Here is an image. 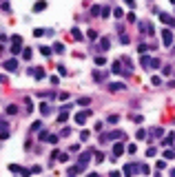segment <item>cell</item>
Masks as SVG:
<instances>
[{
	"label": "cell",
	"mask_w": 175,
	"mask_h": 177,
	"mask_svg": "<svg viewBox=\"0 0 175 177\" xmlns=\"http://www.w3.org/2000/svg\"><path fill=\"white\" fill-rule=\"evenodd\" d=\"M2 69H5V71H18V60H16V58L5 60V62H2Z\"/></svg>",
	"instance_id": "obj_6"
},
{
	"label": "cell",
	"mask_w": 175,
	"mask_h": 177,
	"mask_svg": "<svg viewBox=\"0 0 175 177\" xmlns=\"http://www.w3.org/2000/svg\"><path fill=\"white\" fill-rule=\"evenodd\" d=\"M111 16V7H102V18H109Z\"/></svg>",
	"instance_id": "obj_29"
},
{
	"label": "cell",
	"mask_w": 175,
	"mask_h": 177,
	"mask_svg": "<svg viewBox=\"0 0 175 177\" xmlns=\"http://www.w3.org/2000/svg\"><path fill=\"white\" fill-rule=\"evenodd\" d=\"M53 51H55V53H64V44L55 42V44H53Z\"/></svg>",
	"instance_id": "obj_21"
},
{
	"label": "cell",
	"mask_w": 175,
	"mask_h": 177,
	"mask_svg": "<svg viewBox=\"0 0 175 177\" xmlns=\"http://www.w3.org/2000/svg\"><path fill=\"white\" fill-rule=\"evenodd\" d=\"M49 135H51L49 131H40V133H38V140H40V142H47V140H49Z\"/></svg>",
	"instance_id": "obj_17"
},
{
	"label": "cell",
	"mask_w": 175,
	"mask_h": 177,
	"mask_svg": "<svg viewBox=\"0 0 175 177\" xmlns=\"http://www.w3.org/2000/svg\"><path fill=\"white\" fill-rule=\"evenodd\" d=\"M51 111H53V106H51V104H47V102L40 104V113H42V115H51Z\"/></svg>",
	"instance_id": "obj_13"
},
{
	"label": "cell",
	"mask_w": 175,
	"mask_h": 177,
	"mask_svg": "<svg viewBox=\"0 0 175 177\" xmlns=\"http://www.w3.org/2000/svg\"><path fill=\"white\" fill-rule=\"evenodd\" d=\"M135 137H137V140H144V137H146V133L142 131V128H137V133H135Z\"/></svg>",
	"instance_id": "obj_36"
},
{
	"label": "cell",
	"mask_w": 175,
	"mask_h": 177,
	"mask_svg": "<svg viewBox=\"0 0 175 177\" xmlns=\"http://www.w3.org/2000/svg\"><path fill=\"white\" fill-rule=\"evenodd\" d=\"M29 73L35 78V80H42V78H45V69H40V66H35V69H29Z\"/></svg>",
	"instance_id": "obj_10"
},
{
	"label": "cell",
	"mask_w": 175,
	"mask_h": 177,
	"mask_svg": "<svg viewBox=\"0 0 175 177\" xmlns=\"http://www.w3.org/2000/svg\"><path fill=\"white\" fill-rule=\"evenodd\" d=\"M71 35H73V40H82V33H80V29H78V27H73V29H71Z\"/></svg>",
	"instance_id": "obj_16"
},
{
	"label": "cell",
	"mask_w": 175,
	"mask_h": 177,
	"mask_svg": "<svg viewBox=\"0 0 175 177\" xmlns=\"http://www.w3.org/2000/svg\"><path fill=\"white\" fill-rule=\"evenodd\" d=\"M7 137H9V124L2 122V140H7Z\"/></svg>",
	"instance_id": "obj_19"
},
{
	"label": "cell",
	"mask_w": 175,
	"mask_h": 177,
	"mask_svg": "<svg viewBox=\"0 0 175 177\" xmlns=\"http://www.w3.org/2000/svg\"><path fill=\"white\" fill-rule=\"evenodd\" d=\"M160 20L164 22L166 27H173L175 25V18H173V16H169V13H164V11H160Z\"/></svg>",
	"instance_id": "obj_9"
},
{
	"label": "cell",
	"mask_w": 175,
	"mask_h": 177,
	"mask_svg": "<svg viewBox=\"0 0 175 177\" xmlns=\"http://www.w3.org/2000/svg\"><path fill=\"white\" fill-rule=\"evenodd\" d=\"M58 71H60V75H62V78H64V75H67V73H69V71H67V69H64V66H58Z\"/></svg>",
	"instance_id": "obj_47"
},
{
	"label": "cell",
	"mask_w": 175,
	"mask_h": 177,
	"mask_svg": "<svg viewBox=\"0 0 175 177\" xmlns=\"http://www.w3.org/2000/svg\"><path fill=\"white\" fill-rule=\"evenodd\" d=\"M45 33H47L45 29H33V35H35V38H42V35H45Z\"/></svg>",
	"instance_id": "obj_31"
},
{
	"label": "cell",
	"mask_w": 175,
	"mask_h": 177,
	"mask_svg": "<svg viewBox=\"0 0 175 177\" xmlns=\"http://www.w3.org/2000/svg\"><path fill=\"white\" fill-rule=\"evenodd\" d=\"M133 171H135V166H133V164H126V166H124V175H126V177H131V175H133Z\"/></svg>",
	"instance_id": "obj_18"
},
{
	"label": "cell",
	"mask_w": 175,
	"mask_h": 177,
	"mask_svg": "<svg viewBox=\"0 0 175 177\" xmlns=\"http://www.w3.org/2000/svg\"><path fill=\"white\" fill-rule=\"evenodd\" d=\"M91 155H93V151H84V153H80V159H78V166L84 171V166L91 162Z\"/></svg>",
	"instance_id": "obj_2"
},
{
	"label": "cell",
	"mask_w": 175,
	"mask_h": 177,
	"mask_svg": "<svg viewBox=\"0 0 175 177\" xmlns=\"http://www.w3.org/2000/svg\"><path fill=\"white\" fill-rule=\"evenodd\" d=\"M106 122H109V124H115V122H118V115H111V117H109Z\"/></svg>",
	"instance_id": "obj_48"
},
{
	"label": "cell",
	"mask_w": 175,
	"mask_h": 177,
	"mask_svg": "<svg viewBox=\"0 0 175 177\" xmlns=\"http://www.w3.org/2000/svg\"><path fill=\"white\" fill-rule=\"evenodd\" d=\"M20 49H22V38L20 35H13V40H11V53H20Z\"/></svg>",
	"instance_id": "obj_3"
},
{
	"label": "cell",
	"mask_w": 175,
	"mask_h": 177,
	"mask_svg": "<svg viewBox=\"0 0 175 177\" xmlns=\"http://www.w3.org/2000/svg\"><path fill=\"white\" fill-rule=\"evenodd\" d=\"M122 62H124V64H126V69H129V71H133V62H131V60H129V58H126V56L122 58Z\"/></svg>",
	"instance_id": "obj_26"
},
{
	"label": "cell",
	"mask_w": 175,
	"mask_h": 177,
	"mask_svg": "<svg viewBox=\"0 0 175 177\" xmlns=\"http://www.w3.org/2000/svg\"><path fill=\"white\" fill-rule=\"evenodd\" d=\"M171 177H175V168H173V171H171Z\"/></svg>",
	"instance_id": "obj_54"
},
{
	"label": "cell",
	"mask_w": 175,
	"mask_h": 177,
	"mask_svg": "<svg viewBox=\"0 0 175 177\" xmlns=\"http://www.w3.org/2000/svg\"><path fill=\"white\" fill-rule=\"evenodd\" d=\"M151 82H153L155 86H160V84H162V80H160V78H157V75H153V78H151Z\"/></svg>",
	"instance_id": "obj_42"
},
{
	"label": "cell",
	"mask_w": 175,
	"mask_h": 177,
	"mask_svg": "<svg viewBox=\"0 0 175 177\" xmlns=\"http://www.w3.org/2000/svg\"><path fill=\"white\" fill-rule=\"evenodd\" d=\"M173 142H175V133H169V135H166L164 140H162V146H171Z\"/></svg>",
	"instance_id": "obj_15"
},
{
	"label": "cell",
	"mask_w": 175,
	"mask_h": 177,
	"mask_svg": "<svg viewBox=\"0 0 175 177\" xmlns=\"http://www.w3.org/2000/svg\"><path fill=\"white\" fill-rule=\"evenodd\" d=\"M122 89H126V86L124 84H122V82H111V84H109V91H122Z\"/></svg>",
	"instance_id": "obj_14"
},
{
	"label": "cell",
	"mask_w": 175,
	"mask_h": 177,
	"mask_svg": "<svg viewBox=\"0 0 175 177\" xmlns=\"http://www.w3.org/2000/svg\"><path fill=\"white\" fill-rule=\"evenodd\" d=\"M151 135H155V137H162V135H164V128H160V126H157V128H151Z\"/></svg>",
	"instance_id": "obj_20"
},
{
	"label": "cell",
	"mask_w": 175,
	"mask_h": 177,
	"mask_svg": "<svg viewBox=\"0 0 175 177\" xmlns=\"http://www.w3.org/2000/svg\"><path fill=\"white\" fill-rule=\"evenodd\" d=\"M9 171H11V173H18V175H22V177H29V175H31V171H27V168L18 166V164H11Z\"/></svg>",
	"instance_id": "obj_5"
},
{
	"label": "cell",
	"mask_w": 175,
	"mask_h": 177,
	"mask_svg": "<svg viewBox=\"0 0 175 177\" xmlns=\"http://www.w3.org/2000/svg\"><path fill=\"white\" fill-rule=\"evenodd\" d=\"M40 53L42 56H51V47H40Z\"/></svg>",
	"instance_id": "obj_28"
},
{
	"label": "cell",
	"mask_w": 175,
	"mask_h": 177,
	"mask_svg": "<svg viewBox=\"0 0 175 177\" xmlns=\"http://www.w3.org/2000/svg\"><path fill=\"white\" fill-rule=\"evenodd\" d=\"M31 53H33L31 49H25L22 51V58H25V60H31Z\"/></svg>",
	"instance_id": "obj_30"
},
{
	"label": "cell",
	"mask_w": 175,
	"mask_h": 177,
	"mask_svg": "<svg viewBox=\"0 0 175 177\" xmlns=\"http://www.w3.org/2000/svg\"><path fill=\"white\" fill-rule=\"evenodd\" d=\"M69 120V113H60V115H58V122H67Z\"/></svg>",
	"instance_id": "obj_37"
},
{
	"label": "cell",
	"mask_w": 175,
	"mask_h": 177,
	"mask_svg": "<svg viewBox=\"0 0 175 177\" xmlns=\"http://www.w3.org/2000/svg\"><path fill=\"white\" fill-rule=\"evenodd\" d=\"M7 113H9V115H13V113H18V106H7Z\"/></svg>",
	"instance_id": "obj_38"
},
{
	"label": "cell",
	"mask_w": 175,
	"mask_h": 177,
	"mask_svg": "<svg viewBox=\"0 0 175 177\" xmlns=\"http://www.w3.org/2000/svg\"><path fill=\"white\" fill-rule=\"evenodd\" d=\"M113 16H115V18H122V9H120V7H115V9H113Z\"/></svg>",
	"instance_id": "obj_41"
},
{
	"label": "cell",
	"mask_w": 175,
	"mask_h": 177,
	"mask_svg": "<svg viewBox=\"0 0 175 177\" xmlns=\"http://www.w3.org/2000/svg\"><path fill=\"white\" fill-rule=\"evenodd\" d=\"M95 64H98V66L106 64V58H104V56H98V58H95Z\"/></svg>",
	"instance_id": "obj_25"
},
{
	"label": "cell",
	"mask_w": 175,
	"mask_h": 177,
	"mask_svg": "<svg viewBox=\"0 0 175 177\" xmlns=\"http://www.w3.org/2000/svg\"><path fill=\"white\" fill-rule=\"evenodd\" d=\"M100 47H102V49H109V47H111V42H109V38H102V40H100Z\"/></svg>",
	"instance_id": "obj_22"
},
{
	"label": "cell",
	"mask_w": 175,
	"mask_h": 177,
	"mask_svg": "<svg viewBox=\"0 0 175 177\" xmlns=\"http://www.w3.org/2000/svg\"><path fill=\"white\" fill-rule=\"evenodd\" d=\"M171 2H173V5H175V0H171Z\"/></svg>",
	"instance_id": "obj_55"
},
{
	"label": "cell",
	"mask_w": 175,
	"mask_h": 177,
	"mask_svg": "<svg viewBox=\"0 0 175 177\" xmlns=\"http://www.w3.org/2000/svg\"><path fill=\"white\" fill-rule=\"evenodd\" d=\"M109 177H122V175H120V173H118V171H113V173H111Z\"/></svg>",
	"instance_id": "obj_52"
},
{
	"label": "cell",
	"mask_w": 175,
	"mask_h": 177,
	"mask_svg": "<svg viewBox=\"0 0 175 177\" xmlns=\"http://www.w3.org/2000/svg\"><path fill=\"white\" fill-rule=\"evenodd\" d=\"M93 78H95L98 82H100L102 78H106V73H102V71H95V73H93Z\"/></svg>",
	"instance_id": "obj_27"
},
{
	"label": "cell",
	"mask_w": 175,
	"mask_h": 177,
	"mask_svg": "<svg viewBox=\"0 0 175 177\" xmlns=\"http://www.w3.org/2000/svg\"><path fill=\"white\" fill-rule=\"evenodd\" d=\"M89 97H80V100H78V104H80V106H89Z\"/></svg>",
	"instance_id": "obj_32"
},
{
	"label": "cell",
	"mask_w": 175,
	"mask_h": 177,
	"mask_svg": "<svg viewBox=\"0 0 175 177\" xmlns=\"http://www.w3.org/2000/svg\"><path fill=\"white\" fill-rule=\"evenodd\" d=\"M95 162H98V164L104 162V153H95Z\"/></svg>",
	"instance_id": "obj_33"
},
{
	"label": "cell",
	"mask_w": 175,
	"mask_h": 177,
	"mask_svg": "<svg viewBox=\"0 0 175 177\" xmlns=\"http://www.w3.org/2000/svg\"><path fill=\"white\" fill-rule=\"evenodd\" d=\"M47 142H51V144H55V142H58V135H49V140Z\"/></svg>",
	"instance_id": "obj_49"
},
{
	"label": "cell",
	"mask_w": 175,
	"mask_h": 177,
	"mask_svg": "<svg viewBox=\"0 0 175 177\" xmlns=\"http://www.w3.org/2000/svg\"><path fill=\"white\" fill-rule=\"evenodd\" d=\"M45 9H47V0H38V2L33 5V11H35V13H40V11H45Z\"/></svg>",
	"instance_id": "obj_12"
},
{
	"label": "cell",
	"mask_w": 175,
	"mask_h": 177,
	"mask_svg": "<svg viewBox=\"0 0 175 177\" xmlns=\"http://www.w3.org/2000/svg\"><path fill=\"white\" fill-rule=\"evenodd\" d=\"M124 131H113V133H106V135H104V133H102V135H100V142H102V144H104V142H109V140H124Z\"/></svg>",
	"instance_id": "obj_1"
},
{
	"label": "cell",
	"mask_w": 175,
	"mask_h": 177,
	"mask_svg": "<svg viewBox=\"0 0 175 177\" xmlns=\"http://www.w3.org/2000/svg\"><path fill=\"white\" fill-rule=\"evenodd\" d=\"M86 177H100V175H98V173H89Z\"/></svg>",
	"instance_id": "obj_53"
},
{
	"label": "cell",
	"mask_w": 175,
	"mask_h": 177,
	"mask_svg": "<svg viewBox=\"0 0 175 177\" xmlns=\"http://www.w3.org/2000/svg\"><path fill=\"white\" fill-rule=\"evenodd\" d=\"M160 64H162V62L157 60V58H155V60H151V66H153V69H157V66H160Z\"/></svg>",
	"instance_id": "obj_45"
},
{
	"label": "cell",
	"mask_w": 175,
	"mask_h": 177,
	"mask_svg": "<svg viewBox=\"0 0 175 177\" xmlns=\"http://www.w3.org/2000/svg\"><path fill=\"white\" fill-rule=\"evenodd\" d=\"M120 42H122V44H129V42H131V40H129V35L122 33V35H120Z\"/></svg>",
	"instance_id": "obj_39"
},
{
	"label": "cell",
	"mask_w": 175,
	"mask_h": 177,
	"mask_svg": "<svg viewBox=\"0 0 175 177\" xmlns=\"http://www.w3.org/2000/svg\"><path fill=\"white\" fill-rule=\"evenodd\" d=\"M162 168H166V162H164V159H160V162H157V171H162Z\"/></svg>",
	"instance_id": "obj_46"
},
{
	"label": "cell",
	"mask_w": 175,
	"mask_h": 177,
	"mask_svg": "<svg viewBox=\"0 0 175 177\" xmlns=\"http://www.w3.org/2000/svg\"><path fill=\"white\" fill-rule=\"evenodd\" d=\"M89 117H91V111H89V109H86V111L75 113V122H78V124H84V122L89 120Z\"/></svg>",
	"instance_id": "obj_8"
},
{
	"label": "cell",
	"mask_w": 175,
	"mask_h": 177,
	"mask_svg": "<svg viewBox=\"0 0 175 177\" xmlns=\"http://www.w3.org/2000/svg\"><path fill=\"white\" fill-rule=\"evenodd\" d=\"M164 157H166V159H173V157H175V148H169V151H164Z\"/></svg>",
	"instance_id": "obj_23"
},
{
	"label": "cell",
	"mask_w": 175,
	"mask_h": 177,
	"mask_svg": "<svg viewBox=\"0 0 175 177\" xmlns=\"http://www.w3.org/2000/svg\"><path fill=\"white\" fill-rule=\"evenodd\" d=\"M149 49H151L149 44H140V47H137V51H140V53H144V51H149Z\"/></svg>",
	"instance_id": "obj_43"
},
{
	"label": "cell",
	"mask_w": 175,
	"mask_h": 177,
	"mask_svg": "<svg viewBox=\"0 0 175 177\" xmlns=\"http://www.w3.org/2000/svg\"><path fill=\"white\" fill-rule=\"evenodd\" d=\"M135 148H137L135 144H129V146H126V151H129V153H135Z\"/></svg>",
	"instance_id": "obj_50"
},
{
	"label": "cell",
	"mask_w": 175,
	"mask_h": 177,
	"mask_svg": "<svg viewBox=\"0 0 175 177\" xmlns=\"http://www.w3.org/2000/svg\"><path fill=\"white\" fill-rule=\"evenodd\" d=\"M33 131H42V122H40V120L33 122Z\"/></svg>",
	"instance_id": "obj_35"
},
{
	"label": "cell",
	"mask_w": 175,
	"mask_h": 177,
	"mask_svg": "<svg viewBox=\"0 0 175 177\" xmlns=\"http://www.w3.org/2000/svg\"><path fill=\"white\" fill-rule=\"evenodd\" d=\"M124 151H126L124 144H122V142H115V146H113V157H120Z\"/></svg>",
	"instance_id": "obj_11"
},
{
	"label": "cell",
	"mask_w": 175,
	"mask_h": 177,
	"mask_svg": "<svg viewBox=\"0 0 175 177\" xmlns=\"http://www.w3.org/2000/svg\"><path fill=\"white\" fill-rule=\"evenodd\" d=\"M155 153H157V148H155V146H151V148H149V151H146V155H149V157H153V155H155Z\"/></svg>",
	"instance_id": "obj_44"
},
{
	"label": "cell",
	"mask_w": 175,
	"mask_h": 177,
	"mask_svg": "<svg viewBox=\"0 0 175 177\" xmlns=\"http://www.w3.org/2000/svg\"><path fill=\"white\" fill-rule=\"evenodd\" d=\"M86 35H89V40H98V33H95L93 29H91V31H89V33H86Z\"/></svg>",
	"instance_id": "obj_40"
},
{
	"label": "cell",
	"mask_w": 175,
	"mask_h": 177,
	"mask_svg": "<svg viewBox=\"0 0 175 177\" xmlns=\"http://www.w3.org/2000/svg\"><path fill=\"white\" fill-rule=\"evenodd\" d=\"M160 35H162V42H164L166 47H171V44H173V31H171V29H164Z\"/></svg>",
	"instance_id": "obj_4"
},
{
	"label": "cell",
	"mask_w": 175,
	"mask_h": 177,
	"mask_svg": "<svg viewBox=\"0 0 175 177\" xmlns=\"http://www.w3.org/2000/svg\"><path fill=\"white\" fill-rule=\"evenodd\" d=\"M111 71H113L115 75H131V71H122V60H118V62H113V66H111Z\"/></svg>",
	"instance_id": "obj_7"
},
{
	"label": "cell",
	"mask_w": 175,
	"mask_h": 177,
	"mask_svg": "<svg viewBox=\"0 0 175 177\" xmlns=\"http://www.w3.org/2000/svg\"><path fill=\"white\" fill-rule=\"evenodd\" d=\"M89 135H91L89 131H80V140H82V142H86V140H89Z\"/></svg>",
	"instance_id": "obj_34"
},
{
	"label": "cell",
	"mask_w": 175,
	"mask_h": 177,
	"mask_svg": "<svg viewBox=\"0 0 175 177\" xmlns=\"http://www.w3.org/2000/svg\"><path fill=\"white\" fill-rule=\"evenodd\" d=\"M124 2H126V7H131V9L135 7V0H124Z\"/></svg>",
	"instance_id": "obj_51"
},
{
	"label": "cell",
	"mask_w": 175,
	"mask_h": 177,
	"mask_svg": "<svg viewBox=\"0 0 175 177\" xmlns=\"http://www.w3.org/2000/svg\"><path fill=\"white\" fill-rule=\"evenodd\" d=\"M91 16H102V7H91Z\"/></svg>",
	"instance_id": "obj_24"
}]
</instances>
